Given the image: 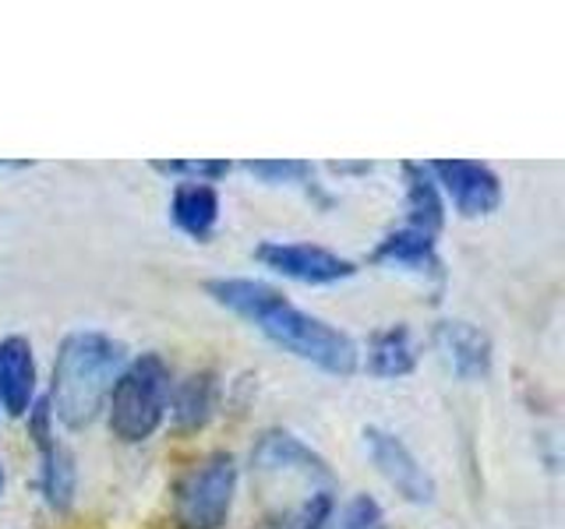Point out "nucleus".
<instances>
[{
  "instance_id": "f257e3e1",
  "label": "nucleus",
  "mask_w": 565,
  "mask_h": 529,
  "mask_svg": "<svg viewBox=\"0 0 565 529\" xmlns=\"http://www.w3.org/2000/svg\"><path fill=\"white\" fill-rule=\"evenodd\" d=\"M205 293L230 314H237L247 325H255L269 343L294 353L297 360H305L335 378H350L353 370H358V360H361L358 343L335 325L322 322V317L290 304V300L276 287H269V282L223 276V279H209Z\"/></svg>"
},
{
  "instance_id": "f03ea898",
  "label": "nucleus",
  "mask_w": 565,
  "mask_h": 529,
  "mask_svg": "<svg viewBox=\"0 0 565 529\" xmlns=\"http://www.w3.org/2000/svg\"><path fill=\"white\" fill-rule=\"evenodd\" d=\"M124 343L110 339L103 332H71L53 360V385H50V413L57 417L67 431L88 428L106 396L124 370Z\"/></svg>"
},
{
  "instance_id": "7ed1b4c3",
  "label": "nucleus",
  "mask_w": 565,
  "mask_h": 529,
  "mask_svg": "<svg viewBox=\"0 0 565 529\" xmlns=\"http://www.w3.org/2000/svg\"><path fill=\"white\" fill-rule=\"evenodd\" d=\"M170 367L159 353H141L131 364H124L110 396H106V413H110V431L124 445H141L159 428H163L170 410Z\"/></svg>"
},
{
  "instance_id": "20e7f679",
  "label": "nucleus",
  "mask_w": 565,
  "mask_h": 529,
  "mask_svg": "<svg viewBox=\"0 0 565 529\" xmlns=\"http://www.w3.org/2000/svg\"><path fill=\"white\" fill-rule=\"evenodd\" d=\"M237 494V458L209 452L199 458L173 490V519L181 529H220L230 519Z\"/></svg>"
},
{
  "instance_id": "39448f33",
  "label": "nucleus",
  "mask_w": 565,
  "mask_h": 529,
  "mask_svg": "<svg viewBox=\"0 0 565 529\" xmlns=\"http://www.w3.org/2000/svg\"><path fill=\"white\" fill-rule=\"evenodd\" d=\"M255 484L273 494L282 484H300L305 490H332V469L311 445L290 431H265L252 449Z\"/></svg>"
},
{
  "instance_id": "423d86ee",
  "label": "nucleus",
  "mask_w": 565,
  "mask_h": 529,
  "mask_svg": "<svg viewBox=\"0 0 565 529\" xmlns=\"http://www.w3.org/2000/svg\"><path fill=\"white\" fill-rule=\"evenodd\" d=\"M255 258L279 276H287L305 287H332L350 276H358V264L340 258L329 247L318 244H287V240H265L255 247Z\"/></svg>"
},
{
  "instance_id": "0eeeda50",
  "label": "nucleus",
  "mask_w": 565,
  "mask_h": 529,
  "mask_svg": "<svg viewBox=\"0 0 565 529\" xmlns=\"http://www.w3.org/2000/svg\"><path fill=\"white\" fill-rule=\"evenodd\" d=\"M364 449L371 463L382 473V481L393 487L403 501L431 505L435 501V476L420 466V458L406 449V441L385 428H364Z\"/></svg>"
},
{
  "instance_id": "6e6552de",
  "label": "nucleus",
  "mask_w": 565,
  "mask_h": 529,
  "mask_svg": "<svg viewBox=\"0 0 565 529\" xmlns=\"http://www.w3.org/2000/svg\"><path fill=\"white\" fill-rule=\"evenodd\" d=\"M428 170L438 191H446L452 198L459 216L477 219L502 205V181L484 163H473V159H438V163H428Z\"/></svg>"
},
{
  "instance_id": "1a4fd4ad",
  "label": "nucleus",
  "mask_w": 565,
  "mask_h": 529,
  "mask_svg": "<svg viewBox=\"0 0 565 529\" xmlns=\"http://www.w3.org/2000/svg\"><path fill=\"white\" fill-rule=\"evenodd\" d=\"M50 423H53V413H50L46 399L32 402L29 431L35 438V449H40V490L53 511H67L71 501H75V481H78L75 455L61 445Z\"/></svg>"
},
{
  "instance_id": "9d476101",
  "label": "nucleus",
  "mask_w": 565,
  "mask_h": 529,
  "mask_svg": "<svg viewBox=\"0 0 565 529\" xmlns=\"http://www.w3.org/2000/svg\"><path fill=\"white\" fill-rule=\"evenodd\" d=\"M435 346H438L441 357H446V364L456 378L481 381L491 375V360H494L491 339L477 325L452 322V317L449 322H438L435 325Z\"/></svg>"
},
{
  "instance_id": "9b49d317",
  "label": "nucleus",
  "mask_w": 565,
  "mask_h": 529,
  "mask_svg": "<svg viewBox=\"0 0 565 529\" xmlns=\"http://www.w3.org/2000/svg\"><path fill=\"white\" fill-rule=\"evenodd\" d=\"M35 402V357L25 335L0 339V406L11 417H25Z\"/></svg>"
},
{
  "instance_id": "f8f14e48",
  "label": "nucleus",
  "mask_w": 565,
  "mask_h": 529,
  "mask_svg": "<svg viewBox=\"0 0 565 529\" xmlns=\"http://www.w3.org/2000/svg\"><path fill=\"white\" fill-rule=\"evenodd\" d=\"M170 219L191 240H199V244L212 240V234H216V223H220V194H216V187L199 184V181L177 184L173 198H170Z\"/></svg>"
},
{
  "instance_id": "ddd939ff",
  "label": "nucleus",
  "mask_w": 565,
  "mask_h": 529,
  "mask_svg": "<svg viewBox=\"0 0 565 529\" xmlns=\"http://www.w3.org/2000/svg\"><path fill=\"white\" fill-rule=\"evenodd\" d=\"M216 399H220V378L212 375V370H199V375L184 378L170 392L173 428L181 434L202 431L205 423L212 420V413H216Z\"/></svg>"
},
{
  "instance_id": "4468645a",
  "label": "nucleus",
  "mask_w": 565,
  "mask_h": 529,
  "mask_svg": "<svg viewBox=\"0 0 565 529\" xmlns=\"http://www.w3.org/2000/svg\"><path fill=\"white\" fill-rule=\"evenodd\" d=\"M403 176H406V226L417 229V234L435 237L446 226V202H441V191L428 163H403Z\"/></svg>"
},
{
  "instance_id": "2eb2a0df",
  "label": "nucleus",
  "mask_w": 565,
  "mask_h": 529,
  "mask_svg": "<svg viewBox=\"0 0 565 529\" xmlns=\"http://www.w3.org/2000/svg\"><path fill=\"white\" fill-rule=\"evenodd\" d=\"M371 261L399 264V269H411V272H420V276L441 279V258L435 251V237L417 234V229H411V226H403V229H396V234H388L375 247Z\"/></svg>"
},
{
  "instance_id": "dca6fc26",
  "label": "nucleus",
  "mask_w": 565,
  "mask_h": 529,
  "mask_svg": "<svg viewBox=\"0 0 565 529\" xmlns=\"http://www.w3.org/2000/svg\"><path fill=\"white\" fill-rule=\"evenodd\" d=\"M417 367V349L406 325H388L371 335L367 343V375L375 378H406Z\"/></svg>"
},
{
  "instance_id": "f3484780",
  "label": "nucleus",
  "mask_w": 565,
  "mask_h": 529,
  "mask_svg": "<svg viewBox=\"0 0 565 529\" xmlns=\"http://www.w3.org/2000/svg\"><path fill=\"white\" fill-rule=\"evenodd\" d=\"M329 516H332V490H315L287 508L269 511L252 529H326Z\"/></svg>"
},
{
  "instance_id": "a211bd4d",
  "label": "nucleus",
  "mask_w": 565,
  "mask_h": 529,
  "mask_svg": "<svg viewBox=\"0 0 565 529\" xmlns=\"http://www.w3.org/2000/svg\"><path fill=\"white\" fill-rule=\"evenodd\" d=\"M152 170L163 176H194L199 184H216L230 173V163L226 159H170V163L167 159H156Z\"/></svg>"
},
{
  "instance_id": "6ab92c4d",
  "label": "nucleus",
  "mask_w": 565,
  "mask_h": 529,
  "mask_svg": "<svg viewBox=\"0 0 565 529\" xmlns=\"http://www.w3.org/2000/svg\"><path fill=\"white\" fill-rule=\"evenodd\" d=\"M255 176H262L265 184H308L311 181V163H297V159H258L247 163Z\"/></svg>"
},
{
  "instance_id": "aec40b11",
  "label": "nucleus",
  "mask_w": 565,
  "mask_h": 529,
  "mask_svg": "<svg viewBox=\"0 0 565 529\" xmlns=\"http://www.w3.org/2000/svg\"><path fill=\"white\" fill-rule=\"evenodd\" d=\"M382 508L375 498H367V494H361V498H353L347 516H343V526L340 529H382Z\"/></svg>"
},
{
  "instance_id": "412c9836",
  "label": "nucleus",
  "mask_w": 565,
  "mask_h": 529,
  "mask_svg": "<svg viewBox=\"0 0 565 529\" xmlns=\"http://www.w3.org/2000/svg\"><path fill=\"white\" fill-rule=\"evenodd\" d=\"M332 170L335 173H367L371 163H358V166H353V163H332Z\"/></svg>"
},
{
  "instance_id": "4be33fe9",
  "label": "nucleus",
  "mask_w": 565,
  "mask_h": 529,
  "mask_svg": "<svg viewBox=\"0 0 565 529\" xmlns=\"http://www.w3.org/2000/svg\"><path fill=\"white\" fill-rule=\"evenodd\" d=\"M0 494H4V463H0Z\"/></svg>"
}]
</instances>
